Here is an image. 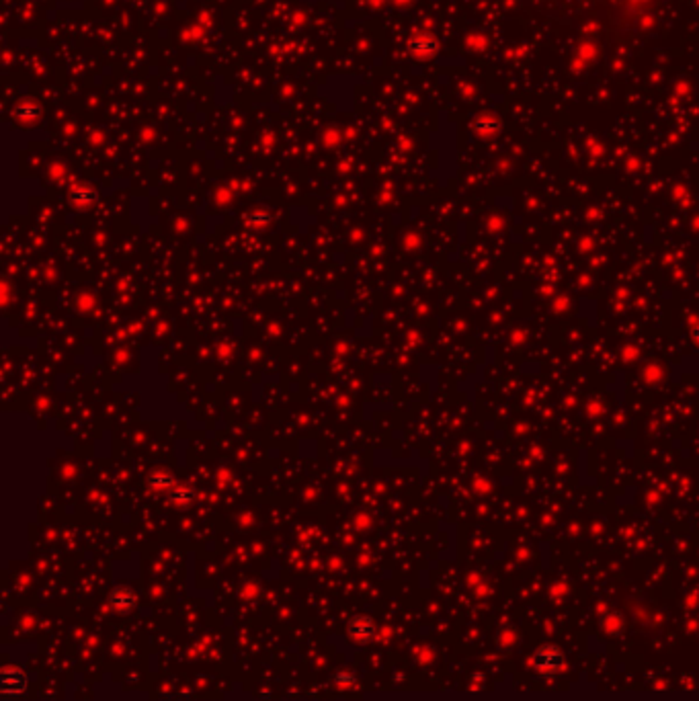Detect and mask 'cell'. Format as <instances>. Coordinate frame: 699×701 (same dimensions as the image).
Returning a JSON list of instances; mask_svg holds the SVG:
<instances>
[{
  "instance_id": "cell-1",
  "label": "cell",
  "mask_w": 699,
  "mask_h": 701,
  "mask_svg": "<svg viewBox=\"0 0 699 701\" xmlns=\"http://www.w3.org/2000/svg\"><path fill=\"white\" fill-rule=\"evenodd\" d=\"M27 687V677L17 666H6L2 671V691L4 695H19Z\"/></svg>"
},
{
  "instance_id": "cell-2",
  "label": "cell",
  "mask_w": 699,
  "mask_h": 701,
  "mask_svg": "<svg viewBox=\"0 0 699 701\" xmlns=\"http://www.w3.org/2000/svg\"><path fill=\"white\" fill-rule=\"evenodd\" d=\"M533 662H535V666H537L541 673H556V671H560V669H562V664H564V658H562L560 650L546 646V648L537 650V654H535V660H533Z\"/></svg>"
},
{
  "instance_id": "cell-3",
  "label": "cell",
  "mask_w": 699,
  "mask_h": 701,
  "mask_svg": "<svg viewBox=\"0 0 699 701\" xmlns=\"http://www.w3.org/2000/svg\"><path fill=\"white\" fill-rule=\"evenodd\" d=\"M375 634V624L369 617H353L349 624V636L355 642H369Z\"/></svg>"
},
{
  "instance_id": "cell-4",
  "label": "cell",
  "mask_w": 699,
  "mask_h": 701,
  "mask_svg": "<svg viewBox=\"0 0 699 701\" xmlns=\"http://www.w3.org/2000/svg\"><path fill=\"white\" fill-rule=\"evenodd\" d=\"M109 603H111V607H113V609H117V611H127V609H131V607H133V603H136V597H133L129 590H123V588H119V590H115V592L111 595Z\"/></svg>"
},
{
  "instance_id": "cell-5",
  "label": "cell",
  "mask_w": 699,
  "mask_h": 701,
  "mask_svg": "<svg viewBox=\"0 0 699 701\" xmlns=\"http://www.w3.org/2000/svg\"><path fill=\"white\" fill-rule=\"evenodd\" d=\"M337 683H341V685H353V683H355V675H339V677H337Z\"/></svg>"
},
{
  "instance_id": "cell-6",
  "label": "cell",
  "mask_w": 699,
  "mask_h": 701,
  "mask_svg": "<svg viewBox=\"0 0 699 701\" xmlns=\"http://www.w3.org/2000/svg\"><path fill=\"white\" fill-rule=\"evenodd\" d=\"M691 335H693V341H696V343H698V345H699V322H698V324H696V328L691 330Z\"/></svg>"
}]
</instances>
